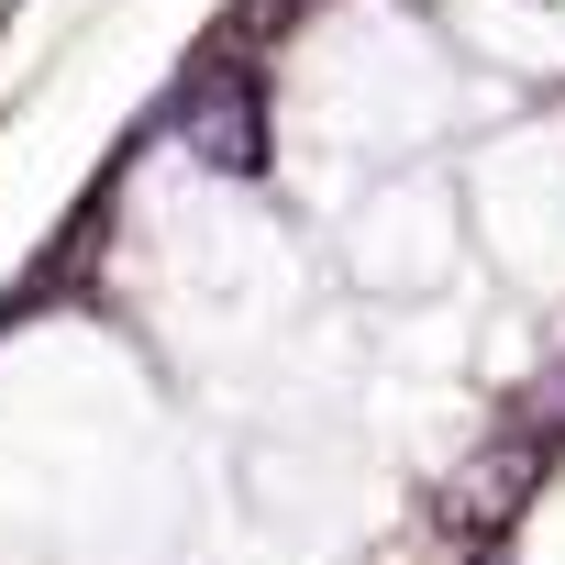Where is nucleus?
Instances as JSON below:
<instances>
[{"label":"nucleus","instance_id":"f257e3e1","mask_svg":"<svg viewBox=\"0 0 565 565\" xmlns=\"http://www.w3.org/2000/svg\"><path fill=\"white\" fill-rule=\"evenodd\" d=\"M189 145H200V167H233V178H255V167H266V134H255V89L211 78V89L189 100Z\"/></svg>","mask_w":565,"mask_h":565}]
</instances>
